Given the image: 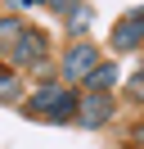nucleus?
I'll list each match as a JSON object with an SVG mask.
<instances>
[{
	"mask_svg": "<svg viewBox=\"0 0 144 149\" xmlns=\"http://www.w3.org/2000/svg\"><path fill=\"white\" fill-rule=\"evenodd\" d=\"M23 113L27 118H41V122H72V113H77V91H72V86H59V81H41L23 100Z\"/></svg>",
	"mask_w": 144,
	"mask_h": 149,
	"instance_id": "1",
	"label": "nucleus"
},
{
	"mask_svg": "<svg viewBox=\"0 0 144 149\" xmlns=\"http://www.w3.org/2000/svg\"><path fill=\"white\" fill-rule=\"evenodd\" d=\"M95 63H99V45H95V41H72V45L63 50V59H59V77L68 86H77V81L90 77Z\"/></svg>",
	"mask_w": 144,
	"mask_h": 149,
	"instance_id": "2",
	"label": "nucleus"
},
{
	"mask_svg": "<svg viewBox=\"0 0 144 149\" xmlns=\"http://www.w3.org/2000/svg\"><path fill=\"white\" fill-rule=\"evenodd\" d=\"M72 122L86 131H99L113 122V95H95V91H81L77 95V113H72Z\"/></svg>",
	"mask_w": 144,
	"mask_h": 149,
	"instance_id": "3",
	"label": "nucleus"
},
{
	"mask_svg": "<svg viewBox=\"0 0 144 149\" xmlns=\"http://www.w3.org/2000/svg\"><path fill=\"white\" fill-rule=\"evenodd\" d=\"M5 54H9V68H36L45 54H50V36H45V32H32V27H27L23 36H18L14 45L5 50Z\"/></svg>",
	"mask_w": 144,
	"mask_h": 149,
	"instance_id": "4",
	"label": "nucleus"
},
{
	"mask_svg": "<svg viewBox=\"0 0 144 149\" xmlns=\"http://www.w3.org/2000/svg\"><path fill=\"white\" fill-rule=\"evenodd\" d=\"M108 41H113V50H122V54H126V50H140V45H144V9L117 18L113 32H108Z\"/></svg>",
	"mask_w": 144,
	"mask_h": 149,
	"instance_id": "5",
	"label": "nucleus"
},
{
	"mask_svg": "<svg viewBox=\"0 0 144 149\" xmlns=\"http://www.w3.org/2000/svg\"><path fill=\"white\" fill-rule=\"evenodd\" d=\"M117 77H122V72H117V63H113V59H108V63H104V59H99V63L90 68V77H86V81H81V91H95V95H113V86H117Z\"/></svg>",
	"mask_w": 144,
	"mask_h": 149,
	"instance_id": "6",
	"label": "nucleus"
},
{
	"mask_svg": "<svg viewBox=\"0 0 144 149\" xmlns=\"http://www.w3.org/2000/svg\"><path fill=\"white\" fill-rule=\"evenodd\" d=\"M27 32V23H23V14H0V50H9L18 36Z\"/></svg>",
	"mask_w": 144,
	"mask_h": 149,
	"instance_id": "7",
	"label": "nucleus"
},
{
	"mask_svg": "<svg viewBox=\"0 0 144 149\" xmlns=\"http://www.w3.org/2000/svg\"><path fill=\"white\" fill-rule=\"evenodd\" d=\"M18 95H23V77L9 63H0V100H18Z\"/></svg>",
	"mask_w": 144,
	"mask_h": 149,
	"instance_id": "8",
	"label": "nucleus"
},
{
	"mask_svg": "<svg viewBox=\"0 0 144 149\" xmlns=\"http://www.w3.org/2000/svg\"><path fill=\"white\" fill-rule=\"evenodd\" d=\"M86 23H90V9L86 5H72L68 9V32H86Z\"/></svg>",
	"mask_w": 144,
	"mask_h": 149,
	"instance_id": "9",
	"label": "nucleus"
},
{
	"mask_svg": "<svg viewBox=\"0 0 144 149\" xmlns=\"http://www.w3.org/2000/svg\"><path fill=\"white\" fill-rule=\"evenodd\" d=\"M0 5H9V14H23V9H32V5H45V0H0Z\"/></svg>",
	"mask_w": 144,
	"mask_h": 149,
	"instance_id": "10",
	"label": "nucleus"
},
{
	"mask_svg": "<svg viewBox=\"0 0 144 149\" xmlns=\"http://www.w3.org/2000/svg\"><path fill=\"white\" fill-rule=\"evenodd\" d=\"M45 5H50V9H54V14H68V9H72V5H81V0H45Z\"/></svg>",
	"mask_w": 144,
	"mask_h": 149,
	"instance_id": "11",
	"label": "nucleus"
},
{
	"mask_svg": "<svg viewBox=\"0 0 144 149\" xmlns=\"http://www.w3.org/2000/svg\"><path fill=\"white\" fill-rule=\"evenodd\" d=\"M131 95H135V100H144V72H140V77L131 81Z\"/></svg>",
	"mask_w": 144,
	"mask_h": 149,
	"instance_id": "12",
	"label": "nucleus"
},
{
	"mask_svg": "<svg viewBox=\"0 0 144 149\" xmlns=\"http://www.w3.org/2000/svg\"><path fill=\"white\" fill-rule=\"evenodd\" d=\"M135 145H144V127H135Z\"/></svg>",
	"mask_w": 144,
	"mask_h": 149,
	"instance_id": "13",
	"label": "nucleus"
}]
</instances>
